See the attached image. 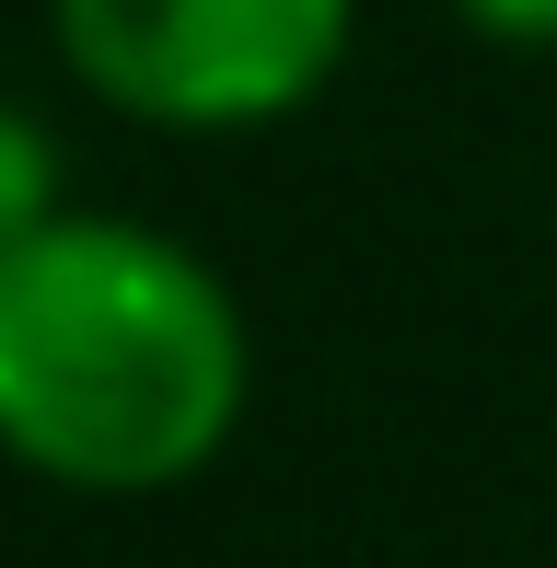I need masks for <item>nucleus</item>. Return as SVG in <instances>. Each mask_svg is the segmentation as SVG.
Instances as JSON below:
<instances>
[{
  "mask_svg": "<svg viewBox=\"0 0 557 568\" xmlns=\"http://www.w3.org/2000/svg\"><path fill=\"white\" fill-rule=\"evenodd\" d=\"M256 406V337L198 244L59 210L0 255V464L70 499H163L210 476Z\"/></svg>",
  "mask_w": 557,
  "mask_h": 568,
  "instance_id": "1",
  "label": "nucleus"
},
{
  "mask_svg": "<svg viewBox=\"0 0 557 568\" xmlns=\"http://www.w3.org/2000/svg\"><path fill=\"white\" fill-rule=\"evenodd\" d=\"M348 23L361 0H47L70 82L174 140L302 116L348 70Z\"/></svg>",
  "mask_w": 557,
  "mask_h": 568,
  "instance_id": "2",
  "label": "nucleus"
},
{
  "mask_svg": "<svg viewBox=\"0 0 557 568\" xmlns=\"http://www.w3.org/2000/svg\"><path fill=\"white\" fill-rule=\"evenodd\" d=\"M59 210H70V186H59V140H47V128L23 116L12 93H0V255L36 244Z\"/></svg>",
  "mask_w": 557,
  "mask_h": 568,
  "instance_id": "3",
  "label": "nucleus"
},
{
  "mask_svg": "<svg viewBox=\"0 0 557 568\" xmlns=\"http://www.w3.org/2000/svg\"><path fill=\"white\" fill-rule=\"evenodd\" d=\"M453 23L488 47H557V0H453Z\"/></svg>",
  "mask_w": 557,
  "mask_h": 568,
  "instance_id": "4",
  "label": "nucleus"
}]
</instances>
